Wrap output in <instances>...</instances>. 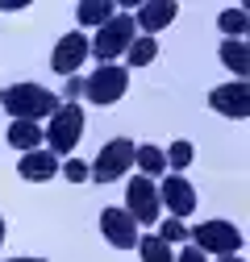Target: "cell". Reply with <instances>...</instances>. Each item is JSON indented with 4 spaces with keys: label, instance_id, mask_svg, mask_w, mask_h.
I'll list each match as a JSON object with an SVG mask.
<instances>
[{
    "label": "cell",
    "instance_id": "cell-1",
    "mask_svg": "<svg viewBox=\"0 0 250 262\" xmlns=\"http://www.w3.org/2000/svg\"><path fill=\"white\" fill-rule=\"evenodd\" d=\"M0 104H5V113L13 121H42V117H54L58 108V96L46 92L42 83H9L5 92H0Z\"/></svg>",
    "mask_w": 250,
    "mask_h": 262
},
{
    "label": "cell",
    "instance_id": "cell-2",
    "mask_svg": "<svg viewBox=\"0 0 250 262\" xmlns=\"http://www.w3.org/2000/svg\"><path fill=\"white\" fill-rule=\"evenodd\" d=\"M79 138H84V108H79V104H58L54 117H50V125L42 129L46 150H50L54 158H58V154H71Z\"/></svg>",
    "mask_w": 250,
    "mask_h": 262
},
{
    "label": "cell",
    "instance_id": "cell-3",
    "mask_svg": "<svg viewBox=\"0 0 250 262\" xmlns=\"http://www.w3.org/2000/svg\"><path fill=\"white\" fill-rule=\"evenodd\" d=\"M134 38H138L134 17H130V13H117L109 25H100V29H96V38L88 42V54H96L100 62H113L117 54H125V50L134 46Z\"/></svg>",
    "mask_w": 250,
    "mask_h": 262
},
{
    "label": "cell",
    "instance_id": "cell-4",
    "mask_svg": "<svg viewBox=\"0 0 250 262\" xmlns=\"http://www.w3.org/2000/svg\"><path fill=\"white\" fill-rule=\"evenodd\" d=\"M125 212H130V221L134 225H154L159 221V212H163V200H159V183L154 179H146V175H134L130 179V187H125Z\"/></svg>",
    "mask_w": 250,
    "mask_h": 262
},
{
    "label": "cell",
    "instance_id": "cell-5",
    "mask_svg": "<svg viewBox=\"0 0 250 262\" xmlns=\"http://www.w3.org/2000/svg\"><path fill=\"white\" fill-rule=\"evenodd\" d=\"M125 88H130V71L121 62H105V67H96L84 79V96L92 104H117L125 96Z\"/></svg>",
    "mask_w": 250,
    "mask_h": 262
},
{
    "label": "cell",
    "instance_id": "cell-6",
    "mask_svg": "<svg viewBox=\"0 0 250 262\" xmlns=\"http://www.w3.org/2000/svg\"><path fill=\"white\" fill-rule=\"evenodd\" d=\"M130 167H134V142H130V138H113V142L100 146L96 162L88 167V179H96V183H113V179H121Z\"/></svg>",
    "mask_w": 250,
    "mask_h": 262
},
{
    "label": "cell",
    "instance_id": "cell-7",
    "mask_svg": "<svg viewBox=\"0 0 250 262\" xmlns=\"http://www.w3.org/2000/svg\"><path fill=\"white\" fill-rule=\"evenodd\" d=\"M192 237H196L192 246L200 254H217V258H230V254L242 250V229L230 225V221H204V225L192 229Z\"/></svg>",
    "mask_w": 250,
    "mask_h": 262
},
{
    "label": "cell",
    "instance_id": "cell-8",
    "mask_svg": "<svg viewBox=\"0 0 250 262\" xmlns=\"http://www.w3.org/2000/svg\"><path fill=\"white\" fill-rule=\"evenodd\" d=\"M209 108L213 113H221V117H230V121H242V117H250V83H217L213 92H209Z\"/></svg>",
    "mask_w": 250,
    "mask_h": 262
},
{
    "label": "cell",
    "instance_id": "cell-9",
    "mask_svg": "<svg viewBox=\"0 0 250 262\" xmlns=\"http://www.w3.org/2000/svg\"><path fill=\"white\" fill-rule=\"evenodd\" d=\"M100 233H105V242L117 246V250H134L138 237H142L125 208H105V212H100Z\"/></svg>",
    "mask_w": 250,
    "mask_h": 262
},
{
    "label": "cell",
    "instance_id": "cell-10",
    "mask_svg": "<svg viewBox=\"0 0 250 262\" xmlns=\"http://www.w3.org/2000/svg\"><path fill=\"white\" fill-rule=\"evenodd\" d=\"M84 58H88V38L79 34H62L58 42H54V54H50V67L58 71V75H75L79 67H84Z\"/></svg>",
    "mask_w": 250,
    "mask_h": 262
},
{
    "label": "cell",
    "instance_id": "cell-11",
    "mask_svg": "<svg viewBox=\"0 0 250 262\" xmlns=\"http://www.w3.org/2000/svg\"><path fill=\"white\" fill-rule=\"evenodd\" d=\"M159 200L171 208L175 221H183V216H192V208H196V187L187 183L183 175H167L159 183Z\"/></svg>",
    "mask_w": 250,
    "mask_h": 262
},
{
    "label": "cell",
    "instance_id": "cell-12",
    "mask_svg": "<svg viewBox=\"0 0 250 262\" xmlns=\"http://www.w3.org/2000/svg\"><path fill=\"white\" fill-rule=\"evenodd\" d=\"M17 175H21L25 183H46V179H54V175H58V158H54L46 146H38V150L21 154V162H17Z\"/></svg>",
    "mask_w": 250,
    "mask_h": 262
},
{
    "label": "cell",
    "instance_id": "cell-13",
    "mask_svg": "<svg viewBox=\"0 0 250 262\" xmlns=\"http://www.w3.org/2000/svg\"><path fill=\"white\" fill-rule=\"evenodd\" d=\"M175 13H179L175 0H150V5H142V9H138L134 25L142 29L146 38H154V29H167V25L175 21Z\"/></svg>",
    "mask_w": 250,
    "mask_h": 262
},
{
    "label": "cell",
    "instance_id": "cell-14",
    "mask_svg": "<svg viewBox=\"0 0 250 262\" xmlns=\"http://www.w3.org/2000/svg\"><path fill=\"white\" fill-rule=\"evenodd\" d=\"M221 62L238 75V83H246V75H250V46L242 38H225L221 42Z\"/></svg>",
    "mask_w": 250,
    "mask_h": 262
},
{
    "label": "cell",
    "instance_id": "cell-15",
    "mask_svg": "<svg viewBox=\"0 0 250 262\" xmlns=\"http://www.w3.org/2000/svg\"><path fill=\"white\" fill-rule=\"evenodd\" d=\"M75 17H79L84 29H100V25H109L117 17V5L113 0H84V5L75 9Z\"/></svg>",
    "mask_w": 250,
    "mask_h": 262
},
{
    "label": "cell",
    "instance_id": "cell-16",
    "mask_svg": "<svg viewBox=\"0 0 250 262\" xmlns=\"http://www.w3.org/2000/svg\"><path fill=\"white\" fill-rule=\"evenodd\" d=\"M9 146L21 150V154L38 150V146H42V125H34V121H13V125H9Z\"/></svg>",
    "mask_w": 250,
    "mask_h": 262
},
{
    "label": "cell",
    "instance_id": "cell-17",
    "mask_svg": "<svg viewBox=\"0 0 250 262\" xmlns=\"http://www.w3.org/2000/svg\"><path fill=\"white\" fill-rule=\"evenodd\" d=\"M134 167L146 175V179H154V175H163L167 171V158H163V150L159 146H134Z\"/></svg>",
    "mask_w": 250,
    "mask_h": 262
},
{
    "label": "cell",
    "instance_id": "cell-18",
    "mask_svg": "<svg viewBox=\"0 0 250 262\" xmlns=\"http://www.w3.org/2000/svg\"><path fill=\"white\" fill-rule=\"evenodd\" d=\"M125 58H130V67H150V62L159 58V42L142 34V38H134L130 50H125Z\"/></svg>",
    "mask_w": 250,
    "mask_h": 262
},
{
    "label": "cell",
    "instance_id": "cell-19",
    "mask_svg": "<svg viewBox=\"0 0 250 262\" xmlns=\"http://www.w3.org/2000/svg\"><path fill=\"white\" fill-rule=\"evenodd\" d=\"M138 254H142V262H175V254H171V246L167 242H159V237H138V246H134Z\"/></svg>",
    "mask_w": 250,
    "mask_h": 262
},
{
    "label": "cell",
    "instance_id": "cell-20",
    "mask_svg": "<svg viewBox=\"0 0 250 262\" xmlns=\"http://www.w3.org/2000/svg\"><path fill=\"white\" fill-rule=\"evenodd\" d=\"M217 29H225V38H242L246 29H250V17H246V9H225L221 17H217Z\"/></svg>",
    "mask_w": 250,
    "mask_h": 262
},
{
    "label": "cell",
    "instance_id": "cell-21",
    "mask_svg": "<svg viewBox=\"0 0 250 262\" xmlns=\"http://www.w3.org/2000/svg\"><path fill=\"white\" fill-rule=\"evenodd\" d=\"M163 158H167V167H175V171H183L187 162H192V142H171V150H163Z\"/></svg>",
    "mask_w": 250,
    "mask_h": 262
},
{
    "label": "cell",
    "instance_id": "cell-22",
    "mask_svg": "<svg viewBox=\"0 0 250 262\" xmlns=\"http://www.w3.org/2000/svg\"><path fill=\"white\" fill-rule=\"evenodd\" d=\"M159 242H167V246H175V242H183L187 237V229H183V221H175V216H167L163 225H159V233H154Z\"/></svg>",
    "mask_w": 250,
    "mask_h": 262
},
{
    "label": "cell",
    "instance_id": "cell-23",
    "mask_svg": "<svg viewBox=\"0 0 250 262\" xmlns=\"http://www.w3.org/2000/svg\"><path fill=\"white\" fill-rule=\"evenodd\" d=\"M62 179L67 183H88V162H79V158H71V162H62Z\"/></svg>",
    "mask_w": 250,
    "mask_h": 262
},
{
    "label": "cell",
    "instance_id": "cell-24",
    "mask_svg": "<svg viewBox=\"0 0 250 262\" xmlns=\"http://www.w3.org/2000/svg\"><path fill=\"white\" fill-rule=\"evenodd\" d=\"M175 262H209V254H200L196 246H183V250L175 254Z\"/></svg>",
    "mask_w": 250,
    "mask_h": 262
},
{
    "label": "cell",
    "instance_id": "cell-25",
    "mask_svg": "<svg viewBox=\"0 0 250 262\" xmlns=\"http://www.w3.org/2000/svg\"><path fill=\"white\" fill-rule=\"evenodd\" d=\"M9 262H46V258H9Z\"/></svg>",
    "mask_w": 250,
    "mask_h": 262
},
{
    "label": "cell",
    "instance_id": "cell-26",
    "mask_svg": "<svg viewBox=\"0 0 250 262\" xmlns=\"http://www.w3.org/2000/svg\"><path fill=\"white\" fill-rule=\"evenodd\" d=\"M217 262H242V258H238V254H230V258H217Z\"/></svg>",
    "mask_w": 250,
    "mask_h": 262
},
{
    "label": "cell",
    "instance_id": "cell-27",
    "mask_svg": "<svg viewBox=\"0 0 250 262\" xmlns=\"http://www.w3.org/2000/svg\"><path fill=\"white\" fill-rule=\"evenodd\" d=\"M0 242H5V216H0Z\"/></svg>",
    "mask_w": 250,
    "mask_h": 262
}]
</instances>
